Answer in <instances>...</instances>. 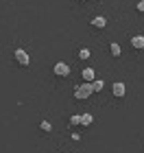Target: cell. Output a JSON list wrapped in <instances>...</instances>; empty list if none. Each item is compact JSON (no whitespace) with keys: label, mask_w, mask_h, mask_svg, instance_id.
<instances>
[{"label":"cell","mask_w":144,"mask_h":153,"mask_svg":"<svg viewBox=\"0 0 144 153\" xmlns=\"http://www.w3.org/2000/svg\"><path fill=\"white\" fill-rule=\"evenodd\" d=\"M92 94H94L92 83H81V85L74 88V99H77V101H85V99H90Z\"/></svg>","instance_id":"1"},{"label":"cell","mask_w":144,"mask_h":153,"mask_svg":"<svg viewBox=\"0 0 144 153\" xmlns=\"http://www.w3.org/2000/svg\"><path fill=\"white\" fill-rule=\"evenodd\" d=\"M16 61L20 66H24V68H29V64H31V57H29V53L24 51V48H16Z\"/></svg>","instance_id":"2"},{"label":"cell","mask_w":144,"mask_h":153,"mask_svg":"<svg viewBox=\"0 0 144 153\" xmlns=\"http://www.w3.org/2000/svg\"><path fill=\"white\" fill-rule=\"evenodd\" d=\"M52 72L57 74V76H68V74H70V68H68V64H64V61H59V64H55Z\"/></svg>","instance_id":"3"},{"label":"cell","mask_w":144,"mask_h":153,"mask_svg":"<svg viewBox=\"0 0 144 153\" xmlns=\"http://www.w3.org/2000/svg\"><path fill=\"white\" fill-rule=\"evenodd\" d=\"M112 92H114V96H118V99H122V96L127 94V88H125V83H122V81L114 83V85H112Z\"/></svg>","instance_id":"4"},{"label":"cell","mask_w":144,"mask_h":153,"mask_svg":"<svg viewBox=\"0 0 144 153\" xmlns=\"http://www.w3.org/2000/svg\"><path fill=\"white\" fill-rule=\"evenodd\" d=\"M92 26H94V29H105V26H107V18H105V16L92 18Z\"/></svg>","instance_id":"5"},{"label":"cell","mask_w":144,"mask_h":153,"mask_svg":"<svg viewBox=\"0 0 144 153\" xmlns=\"http://www.w3.org/2000/svg\"><path fill=\"white\" fill-rule=\"evenodd\" d=\"M131 46L135 51H144V35H133L131 37Z\"/></svg>","instance_id":"6"},{"label":"cell","mask_w":144,"mask_h":153,"mask_svg":"<svg viewBox=\"0 0 144 153\" xmlns=\"http://www.w3.org/2000/svg\"><path fill=\"white\" fill-rule=\"evenodd\" d=\"M94 76H96L94 68H85V70H83V81L85 83H94Z\"/></svg>","instance_id":"7"},{"label":"cell","mask_w":144,"mask_h":153,"mask_svg":"<svg viewBox=\"0 0 144 153\" xmlns=\"http://www.w3.org/2000/svg\"><path fill=\"white\" fill-rule=\"evenodd\" d=\"M92 120H94L92 114H81V125H83V127H90Z\"/></svg>","instance_id":"8"},{"label":"cell","mask_w":144,"mask_h":153,"mask_svg":"<svg viewBox=\"0 0 144 153\" xmlns=\"http://www.w3.org/2000/svg\"><path fill=\"white\" fill-rule=\"evenodd\" d=\"M90 48H81V51H79V59H83V61H87V59H90Z\"/></svg>","instance_id":"9"},{"label":"cell","mask_w":144,"mask_h":153,"mask_svg":"<svg viewBox=\"0 0 144 153\" xmlns=\"http://www.w3.org/2000/svg\"><path fill=\"white\" fill-rule=\"evenodd\" d=\"M109 51H112V55H114V57H120V53H122V51H120V46L116 44V42H114L112 46H109Z\"/></svg>","instance_id":"10"},{"label":"cell","mask_w":144,"mask_h":153,"mask_svg":"<svg viewBox=\"0 0 144 153\" xmlns=\"http://www.w3.org/2000/svg\"><path fill=\"white\" fill-rule=\"evenodd\" d=\"M103 88H105V83H103L100 79H96V81L92 83V90H94V92H100V90H103Z\"/></svg>","instance_id":"11"},{"label":"cell","mask_w":144,"mask_h":153,"mask_svg":"<svg viewBox=\"0 0 144 153\" xmlns=\"http://www.w3.org/2000/svg\"><path fill=\"white\" fill-rule=\"evenodd\" d=\"M70 125H74V127H77V125H81V116H79V114L70 116Z\"/></svg>","instance_id":"12"},{"label":"cell","mask_w":144,"mask_h":153,"mask_svg":"<svg viewBox=\"0 0 144 153\" xmlns=\"http://www.w3.org/2000/svg\"><path fill=\"white\" fill-rule=\"evenodd\" d=\"M39 129H42V131H50V129H52V125L48 123V120H42V125H39Z\"/></svg>","instance_id":"13"},{"label":"cell","mask_w":144,"mask_h":153,"mask_svg":"<svg viewBox=\"0 0 144 153\" xmlns=\"http://www.w3.org/2000/svg\"><path fill=\"white\" fill-rule=\"evenodd\" d=\"M138 11L144 13V0H140V2H138Z\"/></svg>","instance_id":"14"},{"label":"cell","mask_w":144,"mask_h":153,"mask_svg":"<svg viewBox=\"0 0 144 153\" xmlns=\"http://www.w3.org/2000/svg\"><path fill=\"white\" fill-rule=\"evenodd\" d=\"M81 2H85V0H81Z\"/></svg>","instance_id":"15"}]
</instances>
